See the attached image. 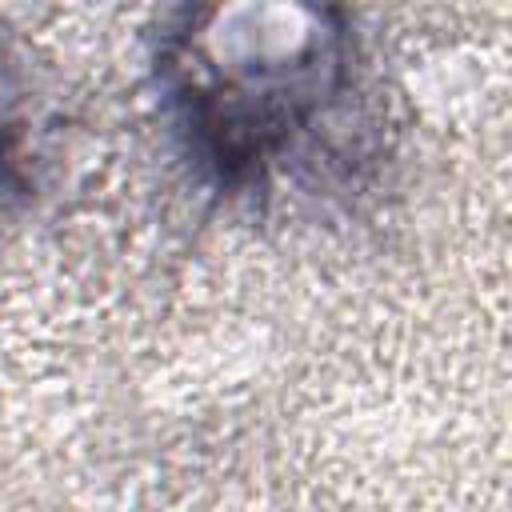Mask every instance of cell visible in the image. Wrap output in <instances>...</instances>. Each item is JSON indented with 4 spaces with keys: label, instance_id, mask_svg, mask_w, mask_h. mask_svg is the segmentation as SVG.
I'll return each mask as SVG.
<instances>
[{
    "label": "cell",
    "instance_id": "1",
    "mask_svg": "<svg viewBox=\"0 0 512 512\" xmlns=\"http://www.w3.org/2000/svg\"><path fill=\"white\" fill-rule=\"evenodd\" d=\"M176 68V64H172ZM340 44L332 32H244L224 76L176 68V104L192 148L224 180L256 176L288 156L340 88Z\"/></svg>",
    "mask_w": 512,
    "mask_h": 512
}]
</instances>
